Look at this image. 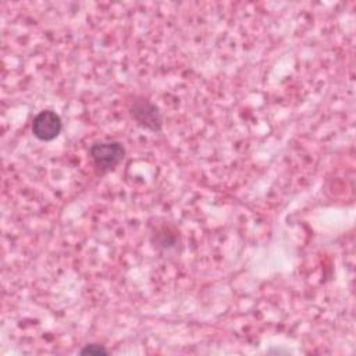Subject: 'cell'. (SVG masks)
Returning <instances> with one entry per match:
<instances>
[{"mask_svg":"<svg viewBox=\"0 0 356 356\" xmlns=\"http://www.w3.org/2000/svg\"><path fill=\"white\" fill-rule=\"evenodd\" d=\"M89 156L102 174L113 171L125 157V149L120 142H95L89 147Z\"/></svg>","mask_w":356,"mask_h":356,"instance_id":"6da1fadb","label":"cell"},{"mask_svg":"<svg viewBox=\"0 0 356 356\" xmlns=\"http://www.w3.org/2000/svg\"><path fill=\"white\" fill-rule=\"evenodd\" d=\"M129 114L132 120L136 121L138 125L153 131L160 132L161 131V114L156 104L150 103L147 99H135L129 106Z\"/></svg>","mask_w":356,"mask_h":356,"instance_id":"7a4b0ae2","label":"cell"},{"mask_svg":"<svg viewBox=\"0 0 356 356\" xmlns=\"http://www.w3.org/2000/svg\"><path fill=\"white\" fill-rule=\"evenodd\" d=\"M63 129L60 115L53 110H42L32 120V134L42 142L56 139Z\"/></svg>","mask_w":356,"mask_h":356,"instance_id":"3957f363","label":"cell"},{"mask_svg":"<svg viewBox=\"0 0 356 356\" xmlns=\"http://www.w3.org/2000/svg\"><path fill=\"white\" fill-rule=\"evenodd\" d=\"M81 355H107V349L106 348H103L102 345H99V343H88V345H85L82 349H81V352H79Z\"/></svg>","mask_w":356,"mask_h":356,"instance_id":"277c9868","label":"cell"}]
</instances>
